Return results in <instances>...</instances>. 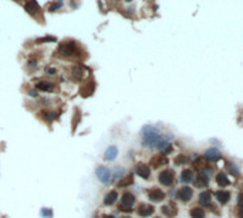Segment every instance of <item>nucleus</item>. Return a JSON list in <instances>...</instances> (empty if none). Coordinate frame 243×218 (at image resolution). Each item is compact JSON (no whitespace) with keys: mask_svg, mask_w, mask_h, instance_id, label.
<instances>
[{"mask_svg":"<svg viewBox=\"0 0 243 218\" xmlns=\"http://www.w3.org/2000/svg\"><path fill=\"white\" fill-rule=\"evenodd\" d=\"M142 135H144V145L151 146V147H161V149H165L166 146H169L168 145L169 139L165 136H161L158 130L152 126L144 128Z\"/></svg>","mask_w":243,"mask_h":218,"instance_id":"nucleus-1","label":"nucleus"},{"mask_svg":"<svg viewBox=\"0 0 243 218\" xmlns=\"http://www.w3.org/2000/svg\"><path fill=\"white\" fill-rule=\"evenodd\" d=\"M134 203H135V197H134L131 193H125V194L122 195V205L120 208H121V210H125V211H131Z\"/></svg>","mask_w":243,"mask_h":218,"instance_id":"nucleus-2","label":"nucleus"},{"mask_svg":"<svg viewBox=\"0 0 243 218\" xmlns=\"http://www.w3.org/2000/svg\"><path fill=\"white\" fill-rule=\"evenodd\" d=\"M159 181L163 185H171L173 183V171L171 170H163L161 174H159Z\"/></svg>","mask_w":243,"mask_h":218,"instance_id":"nucleus-3","label":"nucleus"},{"mask_svg":"<svg viewBox=\"0 0 243 218\" xmlns=\"http://www.w3.org/2000/svg\"><path fill=\"white\" fill-rule=\"evenodd\" d=\"M152 213H154V207L149 204H141L138 207V214L141 217H149V215H152Z\"/></svg>","mask_w":243,"mask_h":218,"instance_id":"nucleus-4","label":"nucleus"},{"mask_svg":"<svg viewBox=\"0 0 243 218\" xmlns=\"http://www.w3.org/2000/svg\"><path fill=\"white\" fill-rule=\"evenodd\" d=\"M135 171H137V174L141 176L142 179H148L149 174H151V170H149V167H148L147 164H138L137 169H135Z\"/></svg>","mask_w":243,"mask_h":218,"instance_id":"nucleus-5","label":"nucleus"},{"mask_svg":"<svg viewBox=\"0 0 243 218\" xmlns=\"http://www.w3.org/2000/svg\"><path fill=\"white\" fill-rule=\"evenodd\" d=\"M192 188H189V187H183V188H181L179 191H178V197L182 200V201H188V200H191V197H192Z\"/></svg>","mask_w":243,"mask_h":218,"instance_id":"nucleus-6","label":"nucleus"},{"mask_svg":"<svg viewBox=\"0 0 243 218\" xmlns=\"http://www.w3.org/2000/svg\"><path fill=\"white\" fill-rule=\"evenodd\" d=\"M163 197H165V193L161 191V190H158V188H154V190L149 191V198L152 201H162Z\"/></svg>","mask_w":243,"mask_h":218,"instance_id":"nucleus-7","label":"nucleus"},{"mask_svg":"<svg viewBox=\"0 0 243 218\" xmlns=\"http://www.w3.org/2000/svg\"><path fill=\"white\" fill-rule=\"evenodd\" d=\"M97 176H98L100 180H102L104 183H108V180H110V171L107 169H104V167H100L97 170Z\"/></svg>","mask_w":243,"mask_h":218,"instance_id":"nucleus-8","label":"nucleus"},{"mask_svg":"<svg viewBox=\"0 0 243 218\" xmlns=\"http://www.w3.org/2000/svg\"><path fill=\"white\" fill-rule=\"evenodd\" d=\"M117 198H118V194H117V191H110V193L105 195V198H104V203H105V205H111V204H114V203L117 201Z\"/></svg>","mask_w":243,"mask_h":218,"instance_id":"nucleus-9","label":"nucleus"},{"mask_svg":"<svg viewBox=\"0 0 243 218\" xmlns=\"http://www.w3.org/2000/svg\"><path fill=\"white\" fill-rule=\"evenodd\" d=\"M73 51H74V45H73L71 43H64V44L60 45V53L64 54V55H68V54H71Z\"/></svg>","mask_w":243,"mask_h":218,"instance_id":"nucleus-10","label":"nucleus"},{"mask_svg":"<svg viewBox=\"0 0 243 218\" xmlns=\"http://www.w3.org/2000/svg\"><path fill=\"white\" fill-rule=\"evenodd\" d=\"M162 213L165 215H168V217H173L176 214V208H175L173 204H166V205L162 207Z\"/></svg>","mask_w":243,"mask_h":218,"instance_id":"nucleus-11","label":"nucleus"},{"mask_svg":"<svg viewBox=\"0 0 243 218\" xmlns=\"http://www.w3.org/2000/svg\"><path fill=\"white\" fill-rule=\"evenodd\" d=\"M210 197H212L210 191H203V193L199 194V203L203 204V205H209L210 204Z\"/></svg>","mask_w":243,"mask_h":218,"instance_id":"nucleus-12","label":"nucleus"},{"mask_svg":"<svg viewBox=\"0 0 243 218\" xmlns=\"http://www.w3.org/2000/svg\"><path fill=\"white\" fill-rule=\"evenodd\" d=\"M216 197H218L219 203H222V204H226L230 200V194L228 191H219V193H216Z\"/></svg>","mask_w":243,"mask_h":218,"instance_id":"nucleus-13","label":"nucleus"},{"mask_svg":"<svg viewBox=\"0 0 243 218\" xmlns=\"http://www.w3.org/2000/svg\"><path fill=\"white\" fill-rule=\"evenodd\" d=\"M36 86H37V89H40V91H47V92H51V91L54 89V85L50 84V82H46V81L39 82Z\"/></svg>","mask_w":243,"mask_h":218,"instance_id":"nucleus-14","label":"nucleus"},{"mask_svg":"<svg viewBox=\"0 0 243 218\" xmlns=\"http://www.w3.org/2000/svg\"><path fill=\"white\" fill-rule=\"evenodd\" d=\"M206 157H209V160H218V159H220V153H219L218 149L212 147L206 152Z\"/></svg>","mask_w":243,"mask_h":218,"instance_id":"nucleus-15","label":"nucleus"},{"mask_svg":"<svg viewBox=\"0 0 243 218\" xmlns=\"http://www.w3.org/2000/svg\"><path fill=\"white\" fill-rule=\"evenodd\" d=\"M192 179H193V173H192V170H183L182 171V174H181V180L183 183H191L192 181Z\"/></svg>","mask_w":243,"mask_h":218,"instance_id":"nucleus-16","label":"nucleus"},{"mask_svg":"<svg viewBox=\"0 0 243 218\" xmlns=\"http://www.w3.org/2000/svg\"><path fill=\"white\" fill-rule=\"evenodd\" d=\"M191 215H192V218H205V211L202 208L196 207V208L191 210Z\"/></svg>","mask_w":243,"mask_h":218,"instance_id":"nucleus-17","label":"nucleus"},{"mask_svg":"<svg viewBox=\"0 0 243 218\" xmlns=\"http://www.w3.org/2000/svg\"><path fill=\"white\" fill-rule=\"evenodd\" d=\"M165 163H166V159H165L163 156H155V157H152V166H154V167H158V166L165 164Z\"/></svg>","mask_w":243,"mask_h":218,"instance_id":"nucleus-18","label":"nucleus"},{"mask_svg":"<svg viewBox=\"0 0 243 218\" xmlns=\"http://www.w3.org/2000/svg\"><path fill=\"white\" fill-rule=\"evenodd\" d=\"M216 181L219 183L220 185H223V187H225V185H229V180H228V177H226L223 173H219V174L216 176Z\"/></svg>","mask_w":243,"mask_h":218,"instance_id":"nucleus-19","label":"nucleus"},{"mask_svg":"<svg viewBox=\"0 0 243 218\" xmlns=\"http://www.w3.org/2000/svg\"><path fill=\"white\" fill-rule=\"evenodd\" d=\"M26 10H27L30 14H34L36 10H37V3H34V1H27V3H26Z\"/></svg>","mask_w":243,"mask_h":218,"instance_id":"nucleus-20","label":"nucleus"},{"mask_svg":"<svg viewBox=\"0 0 243 218\" xmlns=\"http://www.w3.org/2000/svg\"><path fill=\"white\" fill-rule=\"evenodd\" d=\"M115 156H117V149H115V147H110V149L107 150V153H105V159H107V160H112Z\"/></svg>","mask_w":243,"mask_h":218,"instance_id":"nucleus-21","label":"nucleus"},{"mask_svg":"<svg viewBox=\"0 0 243 218\" xmlns=\"http://www.w3.org/2000/svg\"><path fill=\"white\" fill-rule=\"evenodd\" d=\"M175 162H176V164H183V163L188 162V159H186L185 156H178V159H176Z\"/></svg>","mask_w":243,"mask_h":218,"instance_id":"nucleus-22","label":"nucleus"},{"mask_svg":"<svg viewBox=\"0 0 243 218\" xmlns=\"http://www.w3.org/2000/svg\"><path fill=\"white\" fill-rule=\"evenodd\" d=\"M132 183V177L129 176V177H127V180H124V183H120V185H127V184H131Z\"/></svg>","mask_w":243,"mask_h":218,"instance_id":"nucleus-23","label":"nucleus"},{"mask_svg":"<svg viewBox=\"0 0 243 218\" xmlns=\"http://www.w3.org/2000/svg\"><path fill=\"white\" fill-rule=\"evenodd\" d=\"M46 118H47L48 120H51V119H54V118H56V115H54V112H47Z\"/></svg>","mask_w":243,"mask_h":218,"instance_id":"nucleus-24","label":"nucleus"},{"mask_svg":"<svg viewBox=\"0 0 243 218\" xmlns=\"http://www.w3.org/2000/svg\"><path fill=\"white\" fill-rule=\"evenodd\" d=\"M229 167H230V171H232V173H235V174H238V173H239V171H238V169H236L235 166H229Z\"/></svg>","mask_w":243,"mask_h":218,"instance_id":"nucleus-25","label":"nucleus"},{"mask_svg":"<svg viewBox=\"0 0 243 218\" xmlns=\"http://www.w3.org/2000/svg\"><path fill=\"white\" fill-rule=\"evenodd\" d=\"M239 205H240V207H243V194H240V195H239Z\"/></svg>","mask_w":243,"mask_h":218,"instance_id":"nucleus-26","label":"nucleus"},{"mask_svg":"<svg viewBox=\"0 0 243 218\" xmlns=\"http://www.w3.org/2000/svg\"><path fill=\"white\" fill-rule=\"evenodd\" d=\"M238 213H239V217L243 218V207H239V211H238Z\"/></svg>","mask_w":243,"mask_h":218,"instance_id":"nucleus-27","label":"nucleus"},{"mask_svg":"<svg viewBox=\"0 0 243 218\" xmlns=\"http://www.w3.org/2000/svg\"><path fill=\"white\" fill-rule=\"evenodd\" d=\"M60 6H61V4H60V3H58V4H53V6H51V9H50V10H51V11H53V10H54V9H57V7H60Z\"/></svg>","mask_w":243,"mask_h":218,"instance_id":"nucleus-28","label":"nucleus"},{"mask_svg":"<svg viewBox=\"0 0 243 218\" xmlns=\"http://www.w3.org/2000/svg\"><path fill=\"white\" fill-rule=\"evenodd\" d=\"M104 218H114V217H112V215H105Z\"/></svg>","mask_w":243,"mask_h":218,"instance_id":"nucleus-29","label":"nucleus"},{"mask_svg":"<svg viewBox=\"0 0 243 218\" xmlns=\"http://www.w3.org/2000/svg\"><path fill=\"white\" fill-rule=\"evenodd\" d=\"M122 218H129V217H122Z\"/></svg>","mask_w":243,"mask_h":218,"instance_id":"nucleus-30","label":"nucleus"}]
</instances>
